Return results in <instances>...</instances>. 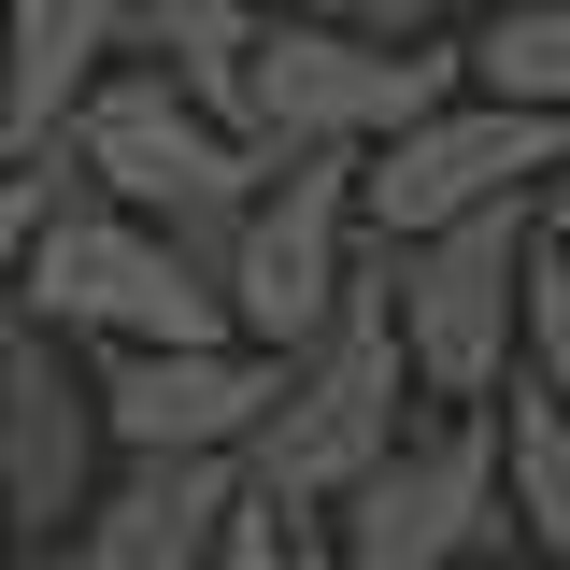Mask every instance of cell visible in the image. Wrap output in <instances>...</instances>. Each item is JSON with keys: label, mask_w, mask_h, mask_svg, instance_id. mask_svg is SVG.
Here are the masks:
<instances>
[{"label": "cell", "mask_w": 570, "mask_h": 570, "mask_svg": "<svg viewBox=\"0 0 570 570\" xmlns=\"http://www.w3.org/2000/svg\"><path fill=\"white\" fill-rule=\"evenodd\" d=\"M58 171L86 186V200L142 214V228H157L200 285H228V243H243V200H257V171H272V157L228 129L200 86H171L157 58H115L86 100H71Z\"/></svg>", "instance_id": "obj_1"}, {"label": "cell", "mask_w": 570, "mask_h": 570, "mask_svg": "<svg viewBox=\"0 0 570 570\" xmlns=\"http://www.w3.org/2000/svg\"><path fill=\"white\" fill-rule=\"evenodd\" d=\"M400 257H356L343 299H328V328L285 356L272 414L243 442V499H272V513H328V499L400 442Z\"/></svg>", "instance_id": "obj_2"}, {"label": "cell", "mask_w": 570, "mask_h": 570, "mask_svg": "<svg viewBox=\"0 0 570 570\" xmlns=\"http://www.w3.org/2000/svg\"><path fill=\"white\" fill-rule=\"evenodd\" d=\"M456 86H471L456 43H385V29H343V14H257L228 129L257 157H371L385 129L442 115Z\"/></svg>", "instance_id": "obj_3"}, {"label": "cell", "mask_w": 570, "mask_h": 570, "mask_svg": "<svg viewBox=\"0 0 570 570\" xmlns=\"http://www.w3.org/2000/svg\"><path fill=\"white\" fill-rule=\"evenodd\" d=\"M14 314H43L58 343H228V299H214L142 214L86 200V186H58L43 200V228H29V257H14Z\"/></svg>", "instance_id": "obj_4"}, {"label": "cell", "mask_w": 570, "mask_h": 570, "mask_svg": "<svg viewBox=\"0 0 570 570\" xmlns=\"http://www.w3.org/2000/svg\"><path fill=\"white\" fill-rule=\"evenodd\" d=\"M542 171H570V115H528V100L456 86L442 115H414V129H385L356 157V228L371 243H428V228H456L485 200H528Z\"/></svg>", "instance_id": "obj_5"}, {"label": "cell", "mask_w": 570, "mask_h": 570, "mask_svg": "<svg viewBox=\"0 0 570 570\" xmlns=\"http://www.w3.org/2000/svg\"><path fill=\"white\" fill-rule=\"evenodd\" d=\"M328 557L343 570H485L513 542V499H499V428L456 414V428H414L385 442L343 499H328Z\"/></svg>", "instance_id": "obj_6"}, {"label": "cell", "mask_w": 570, "mask_h": 570, "mask_svg": "<svg viewBox=\"0 0 570 570\" xmlns=\"http://www.w3.org/2000/svg\"><path fill=\"white\" fill-rule=\"evenodd\" d=\"M356 272V157H272L257 200H243V243H228V343L299 356L328 328V299Z\"/></svg>", "instance_id": "obj_7"}, {"label": "cell", "mask_w": 570, "mask_h": 570, "mask_svg": "<svg viewBox=\"0 0 570 570\" xmlns=\"http://www.w3.org/2000/svg\"><path fill=\"white\" fill-rule=\"evenodd\" d=\"M400 257V371L428 400H499L513 385V272H528V200H485Z\"/></svg>", "instance_id": "obj_8"}, {"label": "cell", "mask_w": 570, "mask_h": 570, "mask_svg": "<svg viewBox=\"0 0 570 570\" xmlns=\"http://www.w3.org/2000/svg\"><path fill=\"white\" fill-rule=\"evenodd\" d=\"M86 499H100V385H86V343H58L43 314H14L0 328V528L14 542H58Z\"/></svg>", "instance_id": "obj_9"}, {"label": "cell", "mask_w": 570, "mask_h": 570, "mask_svg": "<svg viewBox=\"0 0 570 570\" xmlns=\"http://www.w3.org/2000/svg\"><path fill=\"white\" fill-rule=\"evenodd\" d=\"M86 385H100V442L115 456H243L285 356H257V343H100Z\"/></svg>", "instance_id": "obj_10"}, {"label": "cell", "mask_w": 570, "mask_h": 570, "mask_svg": "<svg viewBox=\"0 0 570 570\" xmlns=\"http://www.w3.org/2000/svg\"><path fill=\"white\" fill-rule=\"evenodd\" d=\"M243 513V456H129L29 570H214V528Z\"/></svg>", "instance_id": "obj_11"}, {"label": "cell", "mask_w": 570, "mask_h": 570, "mask_svg": "<svg viewBox=\"0 0 570 570\" xmlns=\"http://www.w3.org/2000/svg\"><path fill=\"white\" fill-rule=\"evenodd\" d=\"M129 58L115 0H0V171H43L71 129V100Z\"/></svg>", "instance_id": "obj_12"}, {"label": "cell", "mask_w": 570, "mask_h": 570, "mask_svg": "<svg viewBox=\"0 0 570 570\" xmlns=\"http://www.w3.org/2000/svg\"><path fill=\"white\" fill-rule=\"evenodd\" d=\"M115 14H129V58H157L171 86H200L214 115H228L243 43H257V14H272V0H115Z\"/></svg>", "instance_id": "obj_13"}, {"label": "cell", "mask_w": 570, "mask_h": 570, "mask_svg": "<svg viewBox=\"0 0 570 570\" xmlns=\"http://www.w3.org/2000/svg\"><path fill=\"white\" fill-rule=\"evenodd\" d=\"M499 499H513V528L542 542V557H570V414L513 371V400H499Z\"/></svg>", "instance_id": "obj_14"}, {"label": "cell", "mask_w": 570, "mask_h": 570, "mask_svg": "<svg viewBox=\"0 0 570 570\" xmlns=\"http://www.w3.org/2000/svg\"><path fill=\"white\" fill-rule=\"evenodd\" d=\"M456 71L485 100H528V115H570V0H499L485 29L456 43Z\"/></svg>", "instance_id": "obj_15"}, {"label": "cell", "mask_w": 570, "mask_h": 570, "mask_svg": "<svg viewBox=\"0 0 570 570\" xmlns=\"http://www.w3.org/2000/svg\"><path fill=\"white\" fill-rule=\"evenodd\" d=\"M513 371L570 414V257L557 243H528V272H513Z\"/></svg>", "instance_id": "obj_16"}, {"label": "cell", "mask_w": 570, "mask_h": 570, "mask_svg": "<svg viewBox=\"0 0 570 570\" xmlns=\"http://www.w3.org/2000/svg\"><path fill=\"white\" fill-rule=\"evenodd\" d=\"M214 570H299V513H272V499H243V513L214 528Z\"/></svg>", "instance_id": "obj_17"}, {"label": "cell", "mask_w": 570, "mask_h": 570, "mask_svg": "<svg viewBox=\"0 0 570 570\" xmlns=\"http://www.w3.org/2000/svg\"><path fill=\"white\" fill-rule=\"evenodd\" d=\"M71 171L43 157V171H0V299H14V257H29V228H43V200H58Z\"/></svg>", "instance_id": "obj_18"}, {"label": "cell", "mask_w": 570, "mask_h": 570, "mask_svg": "<svg viewBox=\"0 0 570 570\" xmlns=\"http://www.w3.org/2000/svg\"><path fill=\"white\" fill-rule=\"evenodd\" d=\"M328 14H343V29H385V43H428L442 0H328Z\"/></svg>", "instance_id": "obj_19"}, {"label": "cell", "mask_w": 570, "mask_h": 570, "mask_svg": "<svg viewBox=\"0 0 570 570\" xmlns=\"http://www.w3.org/2000/svg\"><path fill=\"white\" fill-rule=\"evenodd\" d=\"M528 243H557V257H570V171H542V186H528Z\"/></svg>", "instance_id": "obj_20"}, {"label": "cell", "mask_w": 570, "mask_h": 570, "mask_svg": "<svg viewBox=\"0 0 570 570\" xmlns=\"http://www.w3.org/2000/svg\"><path fill=\"white\" fill-rule=\"evenodd\" d=\"M299 570H343V557H328V542H299Z\"/></svg>", "instance_id": "obj_21"}, {"label": "cell", "mask_w": 570, "mask_h": 570, "mask_svg": "<svg viewBox=\"0 0 570 570\" xmlns=\"http://www.w3.org/2000/svg\"><path fill=\"white\" fill-rule=\"evenodd\" d=\"M272 14H328V0H272Z\"/></svg>", "instance_id": "obj_22"}, {"label": "cell", "mask_w": 570, "mask_h": 570, "mask_svg": "<svg viewBox=\"0 0 570 570\" xmlns=\"http://www.w3.org/2000/svg\"><path fill=\"white\" fill-rule=\"evenodd\" d=\"M0 557H14V528H0Z\"/></svg>", "instance_id": "obj_23"}]
</instances>
